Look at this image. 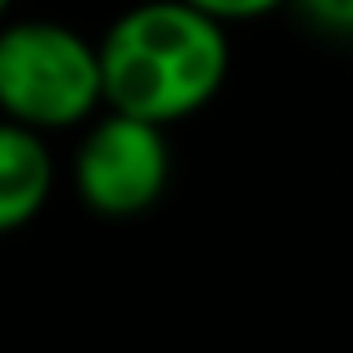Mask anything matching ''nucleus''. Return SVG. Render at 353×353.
I'll list each match as a JSON object with an SVG mask.
<instances>
[{
  "instance_id": "obj_6",
  "label": "nucleus",
  "mask_w": 353,
  "mask_h": 353,
  "mask_svg": "<svg viewBox=\"0 0 353 353\" xmlns=\"http://www.w3.org/2000/svg\"><path fill=\"white\" fill-rule=\"evenodd\" d=\"M290 5H299L322 32L353 37V0H290Z\"/></svg>"
},
{
  "instance_id": "obj_7",
  "label": "nucleus",
  "mask_w": 353,
  "mask_h": 353,
  "mask_svg": "<svg viewBox=\"0 0 353 353\" xmlns=\"http://www.w3.org/2000/svg\"><path fill=\"white\" fill-rule=\"evenodd\" d=\"M5 10H10V0H0V19H5Z\"/></svg>"
},
{
  "instance_id": "obj_3",
  "label": "nucleus",
  "mask_w": 353,
  "mask_h": 353,
  "mask_svg": "<svg viewBox=\"0 0 353 353\" xmlns=\"http://www.w3.org/2000/svg\"><path fill=\"white\" fill-rule=\"evenodd\" d=\"M168 176H172L168 132L118 109L86 127L73 154L77 199L100 218H136L154 208L168 190Z\"/></svg>"
},
{
  "instance_id": "obj_1",
  "label": "nucleus",
  "mask_w": 353,
  "mask_h": 353,
  "mask_svg": "<svg viewBox=\"0 0 353 353\" xmlns=\"http://www.w3.org/2000/svg\"><path fill=\"white\" fill-rule=\"evenodd\" d=\"M100 95L109 109L172 127L218 100L231 73L227 23L186 0H141L100 41Z\"/></svg>"
},
{
  "instance_id": "obj_5",
  "label": "nucleus",
  "mask_w": 353,
  "mask_h": 353,
  "mask_svg": "<svg viewBox=\"0 0 353 353\" xmlns=\"http://www.w3.org/2000/svg\"><path fill=\"white\" fill-rule=\"evenodd\" d=\"M186 5H195L199 14H208L218 23H254V19H268V14L285 10L290 0H186Z\"/></svg>"
},
{
  "instance_id": "obj_4",
  "label": "nucleus",
  "mask_w": 353,
  "mask_h": 353,
  "mask_svg": "<svg viewBox=\"0 0 353 353\" xmlns=\"http://www.w3.org/2000/svg\"><path fill=\"white\" fill-rule=\"evenodd\" d=\"M54 190V159L41 132L0 118V236L28 227Z\"/></svg>"
},
{
  "instance_id": "obj_2",
  "label": "nucleus",
  "mask_w": 353,
  "mask_h": 353,
  "mask_svg": "<svg viewBox=\"0 0 353 353\" xmlns=\"http://www.w3.org/2000/svg\"><path fill=\"white\" fill-rule=\"evenodd\" d=\"M104 104L95 41L50 19L0 28V114L32 132L77 127Z\"/></svg>"
}]
</instances>
